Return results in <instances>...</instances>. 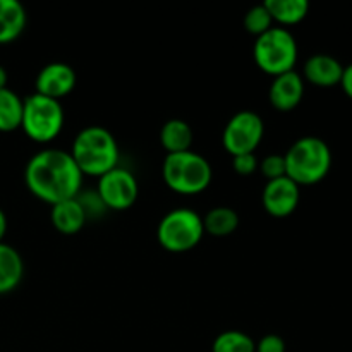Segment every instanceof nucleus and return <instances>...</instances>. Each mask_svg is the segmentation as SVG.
I'll list each match as a JSON object with an SVG mask.
<instances>
[{"instance_id": "obj_26", "label": "nucleus", "mask_w": 352, "mask_h": 352, "mask_svg": "<svg viewBox=\"0 0 352 352\" xmlns=\"http://www.w3.org/2000/svg\"><path fill=\"white\" fill-rule=\"evenodd\" d=\"M285 340L280 336H275V333H268L265 336L260 342L256 344V351L254 352H285Z\"/></svg>"}, {"instance_id": "obj_9", "label": "nucleus", "mask_w": 352, "mask_h": 352, "mask_svg": "<svg viewBox=\"0 0 352 352\" xmlns=\"http://www.w3.org/2000/svg\"><path fill=\"white\" fill-rule=\"evenodd\" d=\"M96 192L102 198L107 210L124 212V210L134 206L138 195H140V186H138L133 172L122 167H116L98 177Z\"/></svg>"}, {"instance_id": "obj_3", "label": "nucleus", "mask_w": 352, "mask_h": 352, "mask_svg": "<svg viewBox=\"0 0 352 352\" xmlns=\"http://www.w3.org/2000/svg\"><path fill=\"white\" fill-rule=\"evenodd\" d=\"M285 158V177L301 188L322 182L332 168V151L323 140L306 136L296 141Z\"/></svg>"}, {"instance_id": "obj_29", "label": "nucleus", "mask_w": 352, "mask_h": 352, "mask_svg": "<svg viewBox=\"0 0 352 352\" xmlns=\"http://www.w3.org/2000/svg\"><path fill=\"white\" fill-rule=\"evenodd\" d=\"M7 79H9V76H7V71L2 67V65H0V89L7 88Z\"/></svg>"}, {"instance_id": "obj_19", "label": "nucleus", "mask_w": 352, "mask_h": 352, "mask_svg": "<svg viewBox=\"0 0 352 352\" xmlns=\"http://www.w3.org/2000/svg\"><path fill=\"white\" fill-rule=\"evenodd\" d=\"M239 226V217L229 206H217L210 210L203 219V227L205 234H210L213 237H227L236 232Z\"/></svg>"}, {"instance_id": "obj_20", "label": "nucleus", "mask_w": 352, "mask_h": 352, "mask_svg": "<svg viewBox=\"0 0 352 352\" xmlns=\"http://www.w3.org/2000/svg\"><path fill=\"white\" fill-rule=\"evenodd\" d=\"M21 120H23V100L12 89H0V133L19 129Z\"/></svg>"}, {"instance_id": "obj_6", "label": "nucleus", "mask_w": 352, "mask_h": 352, "mask_svg": "<svg viewBox=\"0 0 352 352\" xmlns=\"http://www.w3.org/2000/svg\"><path fill=\"white\" fill-rule=\"evenodd\" d=\"M298 54V43L291 31L275 26L258 36L253 48V57L258 69L274 78L294 71Z\"/></svg>"}, {"instance_id": "obj_1", "label": "nucleus", "mask_w": 352, "mask_h": 352, "mask_svg": "<svg viewBox=\"0 0 352 352\" xmlns=\"http://www.w3.org/2000/svg\"><path fill=\"white\" fill-rule=\"evenodd\" d=\"M82 177L71 153L58 148L36 153L24 170V182L31 195L52 206L76 198L82 189Z\"/></svg>"}, {"instance_id": "obj_16", "label": "nucleus", "mask_w": 352, "mask_h": 352, "mask_svg": "<svg viewBox=\"0 0 352 352\" xmlns=\"http://www.w3.org/2000/svg\"><path fill=\"white\" fill-rule=\"evenodd\" d=\"M24 277V261L9 244L0 243V296L12 292Z\"/></svg>"}, {"instance_id": "obj_11", "label": "nucleus", "mask_w": 352, "mask_h": 352, "mask_svg": "<svg viewBox=\"0 0 352 352\" xmlns=\"http://www.w3.org/2000/svg\"><path fill=\"white\" fill-rule=\"evenodd\" d=\"M76 81L78 78L71 65L64 62H52L38 72L34 86L36 93L60 102V98L67 96L74 89Z\"/></svg>"}, {"instance_id": "obj_28", "label": "nucleus", "mask_w": 352, "mask_h": 352, "mask_svg": "<svg viewBox=\"0 0 352 352\" xmlns=\"http://www.w3.org/2000/svg\"><path fill=\"white\" fill-rule=\"evenodd\" d=\"M6 232H7V217H6V213L2 212V208H0V243L3 241Z\"/></svg>"}, {"instance_id": "obj_17", "label": "nucleus", "mask_w": 352, "mask_h": 352, "mask_svg": "<svg viewBox=\"0 0 352 352\" xmlns=\"http://www.w3.org/2000/svg\"><path fill=\"white\" fill-rule=\"evenodd\" d=\"M160 143L167 150V155L189 151L192 144L191 126L181 119L167 120L160 131Z\"/></svg>"}, {"instance_id": "obj_14", "label": "nucleus", "mask_w": 352, "mask_h": 352, "mask_svg": "<svg viewBox=\"0 0 352 352\" xmlns=\"http://www.w3.org/2000/svg\"><path fill=\"white\" fill-rule=\"evenodd\" d=\"M28 16L17 0H0V45L12 43L23 34Z\"/></svg>"}, {"instance_id": "obj_7", "label": "nucleus", "mask_w": 352, "mask_h": 352, "mask_svg": "<svg viewBox=\"0 0 352 352\" xmlns=\"http://www.w3.org/2000/svg\"><path fill=\"white\" fill-rule=\"evenodd\" d=\"M203 236V219L189 208L168 212L157 229L158 243L168 253H188L201 243Z\"/></svg>"}, {"instance_id": "obj_25", "label": "nucleus", "mask_w": 352, "mask_h": 352, "mask_svg": "<svg viewBox=\"0 0 352 352\" xmlns=\"http://www.w3.org/2000/svg\"><path fill=\"white\" fill-rule=\"evenodd\" d=\"M232 167L237 174L246 177V175H251L256 172V168L260 167V162H258L254 153L237 155V157H232Z\"/></svg>"}, {"instance_id": "obj_13", "label": "nucleus", "mask_w": 352, "mask_h": 352, "mask_svg": "<svg viewBox=\"0 0 352 352\" xmlns=\"http://www.w3.org/2000/svg\"><path fill=\"white\" fill-rule=\"evenodd\" d=\"M306 81L320 88H333L342 81L344 65L336 57L327 54H316L306 60L305 69Z\"/></svg>"}, {"instance_id": "obj_22", "label": "nucleus", "mask_w": 352, "mask_h": 352, "mask_svg": "<svg viewBox=\"0 0 352 352\" xmlns=\"http://www.w3.org/2000/svg\"><path fill=\"white\" fill-rule=\"evenodd\" d=\"M244 28H246L248 33L254 34V36H261L274 28V19H272L265 3L254 6L253 9L248 10V14L244 16Z\"/></svg>"}, {"instance_id": "obj_23", "label": "nucleus", "mask_w": 352, "mask_h": 352, "mask_svg": "<svg viewBox=\"0 0 352 352\" xmlns=\"http://www.w3.org/2000/svg\"><path fill=\"white\" fill-rule=\"evenodd\" d=\"M76 199L81 205L86 219H98V217H102L107 212V206L103 205L102 198H100L96 191H82L81 189L79 195L76 196Z\"/></svg>"}, {"instance_id": "obj_12", "label": "nucleus", "mask_w": 352, "mask_h": 352, "mask_svg": "<svg viewBox=\"0 0 352 352\" xmlns=\"http://www.w3.org/2000/svg\"><path fill=\"white\" fill-rule=\"evenodd\" d=\"M302 96H305V79L296 71L277 76L268 93L272 107L278 112L294 110L301 103Z\"/></svg>"}, {"instance_id": "obj_18", "label": "nucleus", "mask_w": 352, "mask_h": 352, "mask_svg": "<svg viewBox=\"0 0 352 352\" xmlns=\"http://www.w3.org/2000/svg\"><path fill=\"white\" fill-rule=\"evenodd\" d=\"M265 7L270 12L274 23L284 26L299 24L308 16L309 10V3L306 0H267Z\"/></svg>"}, {"instance_id": "obj_5", "label": "nucleus", "mask_w": 352, "mask_h": 352, "mask_svg": "<svg viewBox=\"0 0 352 352\" xmlns=\"http://www.w3.org/2000/svg\"><path fill=\"white\" fill-rule=\"evenodd\" d=\"M64 110L58 100L33 93L23 100L21 129L34 143H50L64 127Z\"/></svg>"}, {"instance_id": "obj_2", "label": "nucleus", "mask_w": 352, "mask_h": 352, "mask_svg": "<svg viewBox=\"0 0 352 352\" xmlns=\"http://www.w3.org/2000/svg\"><path fill=\"white\" fill-rule=\"evenodd\" d=\"M69 153L82 175L102 177L119 167V144L113 134L102 126H89L78 133Z\"/></svg>"}, {"instance_id": "obj_10", "label": "nucleus", "mask_w": 352, "mask_h": 352, "mask_svg": "<svg viewBox=\"0 0 352 352\" xmlns=\"http://www.w3.org/2000/svg\"><path fill=\"white\" fill-rule=\"evenodd\" d=\"M301 199L299 186L289 177L268 181L263 189V206L267 213L277 219H284L296 212Z\"/></svg>"}, {"instance_id": "obj_24", "label": "nucleus", "mask_w": 352, "mask_h": 352, "mask_svg": "<svg viewBox=\"0 0 352 352\" xmlns=\"http://www.w3.org/2000/svg\"><path fill=\"white\" fill-rule=\"evenodd\" d=\"M260 170L268 181L285 177V158L284 155H268L260 162Z\"/></svg>"}, {"instance_id": "obj_15", "label": "nucleus", "mask_w": 352, "mask_h": 352, "mask_svg": "<svg viewBox=\"0 0 352 352\" xmlns=\"http://www.w3.org/2000/svg\"><path fill=\"white\" fill-rule=\"evenodd\" d=\"M50 219L55 229L60 234H65V236L78 234L85 227L86 220H88L76 198L65 199V201L52 206Z\"/></svg>"}, {"instance_id": "obj_8", "label": "nucleus", "mask_w": 352, "mask_h": 352, "mask_svg": "<svg viewBox=\"0 0 352 352\" xmlns=\"http://www.w3.org/2000/svg\"><path fill=\"white\" fill-rule=\"evenodd\" d=\"M265 134L263 119L256 112L241 110L230 117L222 134V144L232 157L254 153Z\"/></svg>"}, {"instance_id": "obj_4", "label": "nucleus", "mask_w": 352, "mask_h": 352, "mask_svg": "<svg viewBox=\"0 0 352 352\" xmlns=\"http://www.w3.org/2000/svg\"><path fill=\"white\" fill-rule=\"evenodd\" d=\"M162 175L168 188L177 195L192 196L205 191L212 182V165L195 151L170 153L162 165Z\"/></svg>"}, {"instance_id": "obj_27", "label": "nucleus", "mask_w": 352, "mask_h": 352, "mask_svg": "<svg viewBox=\"0 0 352 352\" xmlns=\"http://www.w3.org/2000/svg\"><path fill=\"white\" fill-rule=\"evenodd\" d=\"M340 86H342L344 93L352 100V64L344 67V74H342V81H340Z\"/></svg>"}, {"instance_id": "obj_21", "label": "nucleus", "mask_w": 352, "mask_h": 352, "mask_svg": "<svg viewBox=\"0 0 352 352\" xmlns=\"http://www.w3.org/2000/svg\"><path fill=\"white\" fill-rule=\"evenodd\" d=\"M256 344L248 333L239 330H227L217 336L212 344V352H254Z\"/></svg>"}]
</instances>
